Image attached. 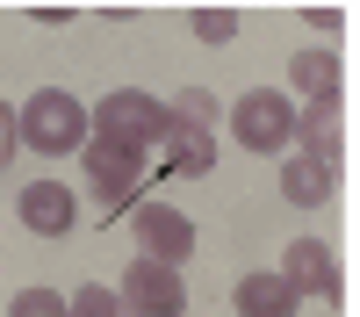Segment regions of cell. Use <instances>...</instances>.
Segmentation results:
<instances>
[{
    "label": "cell",
    "instance_id": "5",
    "mask_svg": "<svg viewBox=\"0 0 360 317\" xmlns=\"http://www.w3.org/2000/svg\"><path fill=\"white\" fill-rule=\"evenodd\" d=\"M115 296L130 303V317H180L188 310V281H180V267H166V259H130V274Z\"/></svg>",
    "mask_w": 360,
    "mask_h": 317
},
{
    "label": "cell",
    "instance_id": "4",
    "mask_svg": "<svg viewBox=\"0 0 360 317\" xmlns=\"http://www.w3.org/2000/svg\"><path fill=\"white\" fill-rule=\"evenodd\" d=\"M86 181H94V195L108 202V216L115 209H130L137 188H144V152L137 144H115V137H86Z\"/></svg>",
    "mask_w": 360,
    "mask_h": 317
},
{
    "label": "cell",
    "instance_id": "13",
    "mask_svg": "<svg viewBox=\"0 0 360 317\" xmlns=\"http://www.w3.org/2000/svg\"><path fill=\"white\" fill-rule=\"evenodd\" d=\"M288 86L303 101H339V58L332 51H295L288 58Z\"/></svg>",
    "mask_w": 360,
    "mask_h": 317
},
{
    "label": "cell",
    "instance_id": "14",
    "mask_svg": "<svg viewBox=\"0 0 360 317\" xmlns=\"http://www.w3.org/2000/svg\"><path fill=\"white\" fill-rule=\"evenodd\" d=\"M65 317H130V303L115 296V288L86 281V288H72V296H65Z\"/></svg>",
    "mask_w": 360,
    "mask_h": 317
},
{
    "label": "cell",
    "instance_id": "8",
    "mask_svg": "<svg viewBox=\"0 0 360 317\" xmlns=\"http://www.w3.org/2000/svg\"><path fill=\"white\" fill-rule=\"evenodd\" d=\"M72 224H79V209H72V188L65 181H29L22 188V231H37V238H65Z\"/></svg>",
    "mask_w": 360,
    "mask_h": 317
},
{
    "label": "cell",
    "instance_id": "15",
    "mask_svg": "<svg viewBox=\"0 0 360 317\" xmlns=\"http://www.w3.org/2000/svg\"><path fill=\"white\" fill-rule=\"evenodd\" d=\"M173 123H195V130H209V123H217V101H209L202 86H180V94H173Z\"/></svg>",
    "mask_w": 360,
    "mask_h": 317
},
{
    "label": "cell",
    "instance_id": "9",
    "mask_svg": "<svg viewBox=\"0 0 360 317\" xmlns=\"http://www.w3.org/2000/svg\"><path fill=\"white\" fill-rule=\"evenodd\" d=\"M295 288H288V274L281 267H266V274H245L238 281V296H231V310L238 317H295Z\"/></svg>",
    "mask_w": 360,
    "mask_h": 317
},
{
    "label": "cell",
    "instance_id": "10",
    "mask_svg": "<svg viewBox=\"0 0 360 317\" xmlns=\"http://www.w3.org/2000/svg\"><path fill=\"white\" fill-rule=\"evenodd\" d=\"M295 144L317 166H339V101H303L295 108Z\"/></svg>",
    "mask_w": 360,
    "mask_h": 317
},
{
    "label": "cell",
    "instance_id": "16",
    "mask_svg": "<svg viewBox=\"0 0 360 317\" xmlns=\"http://www.w3.org/2000/svg\"><path fill=\"white\" fill-rule=\"evenodd\" d=\"M8 317H65V296H58V288H22L8 303Z\"/></svg>",
    "mask_w": 360,
    "mask_h": 317
},
{
    "label": "cell",
    "instance_id": "3",
    "mask_svg": "<svg viewBox=\"0 0 360 317\" xmlns=\"http://www.w3.org/2000/svg\"><path fill=\"white\" fill-rule=\"evenodd\" d=\"M231 137L245 144V152H288V144H295V101L281 94V86H252V94H238Z\"/></svg>",
    "mask_w": 360,
    "mask_h": 317
},
{
    "label": "cell",
    "instance_id": "6",
    "mask_svg": "<svg viewBox=\"0 0 360 317\" xmlns=\"http://www.w3.org/2000/svg\"><path fill=\"white\" fill-rule=\"evenodd\" d=\"M137 245H144V259L180 267V259H195V224L173 202H137Z\"/></svg>",
    "mask_w": 360,
    "mask_h": 317
},
{
    "label": "cell",
    "instance_id": "7",
    "mask_svg": "<svg viewBox=\"0 0 360 317\" xmlns=\"http://www.w3.org/2000/svg\"><path fill=\"white\" fill-rule=\"evenodd\" d=\"M281 274H288V288H295V296L339 303V267H332V245H324V238H288Z\"/></svg>",
    "mask_w": 360,
    "mask_h": 317
},
{
    "label": "cell",
    "instance_id": "18",
    "mask_svg": "<svg viewBox=\"0 0 360 317\" xmlns=\"http://www.w3.org/2000/svg\"><path fill=\"white\" fill-rule=\"evenodd\" d=\"M15 152H22V115H15L8 101H0V166H8Z\"/></svg>",
    "mask_w": 360,
    "mask_h": 317
},
{
    "label": "cell",
    "instance_id": "17",
    "mask_svg": "<svg viewBox=\"0 0 360 317\" xmlns=\"http://www.w3.org/2000/svg\"><path fill=\"white\" fill-rule=\"evenodd\" d=\"M195 37L202 44H231L238 37V15L231 8H195Z\"/></svg>",
    "mask_w": 360,
    "mask_h": 317
},
{
    "label": "cell",
    "instance_id": "1",
    "mask_svg": "<svg viewBox=\"0 0 360 317\" xmlns=\"http://www.w3.org/2000/svg\"><path fill=\"white\" fill-rule=\"evenodd\" d=\"M22 152H44V159H65V152H86V108L65 94V86H44V94H29L22 108Z\"/></svg>",
    "mask_w": 360,
    "mask_h": 317
},
{
    "label": "cell",
    "instance_id": "11",
    "mask_svg": "<svg viewBox=\"0 0 360 317\" xmlns=\"http://www.w3.org/2000/svg\"><path fill=\"white\" fill-rule=\"evenodd\" d=\"M209 166H217V137L195 130V123H173L166 130V173L173 181H202Z\"/></svg>",
    "mask_w": 360,
    "mask_h": 317
},
{
    "label": "cell",
    "instance_id": "2",
    "mask_svg": "<svg viewBox=\"0 0 360 317\" xmlns=\"http://www.w3.org/2000/svg\"><path fill=\"white\" fill-rule=\"evenodd\" d=\"M86 130H94V137H115V144H137V152H152V144H166V130H173V108L152 101V94H137V86H108L101 108L86 115Z\"/></svg>",
    "mask_w": 360,
    "mask_h": 317
},
{
    "label": "cell",
    "instance_id": "12",
    "mask_svg": "<svg viewBox=\"0 0 360 317\" xmlns=\"http://www.w3.org/2000/svg\"><path fill=\"white\" fill-rule=\"evenodd\" d=\"M281 202H295V209L332 202V166H317V159H303V152H281Z\"/></svg>",
    "mask_w": 360,
    "mask_h": 317
}]
</instances>
